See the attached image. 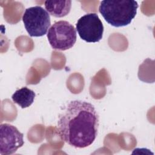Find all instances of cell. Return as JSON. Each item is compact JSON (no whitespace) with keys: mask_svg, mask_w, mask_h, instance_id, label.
<instances>
[{"mask_svg":"<svg viewBox=\"0 0 155 155\" xmlns=\"http://www.w3.org/2000/svg\"><path fill=\"white\" fill-rule=\"evenodd\" d=\"M99 122V115L93 105L84 101H72L59 116L58 132L69 145L84 148L96 139Z\"/></svg>","mask_w":155,"mask_h":155,"instance_id":"cell-1","label":"cell"},{"mask_svg":"<svg viewBox=\"0 0 155 155\" xmlns=\"http://www.w3.org/2000/svg\"><path fill=\"white\" fill-rule=\"evenodd\" d=\"M22 19L27 33L31 37H41L45 35L51 25L49 13L38 5L27 8Z\"/></svg>","mask_w":155,"mask_h":155,"instance_id":"cell-4","label":"cell"},{"mask_svg":"<svg viewBox=\"0 0 155 155\" xmlns=\"http://www.w3.org/2000/svg\"><path fill=\"white\" fill-rule=\"evenodd\" d=\"M35 96V93L33 90L24 87L17 90L13 94L12 98L14 103L22 108H25L33 103Z\"/></svg>","mask_w":155,"mask_h":155,"instance_id":"cell-8","label":"cell"},{"mask_svg":"<svg viewBox=\"0 0 155 155\" xmlns=\"http://www.w3.org/2000/svg\"><path fill=\"white\" fill-rule=\"evenodd\" d=\"M24 144V135L18 128L9 124L0 125V154L10 155Z\"/></svg>","mask_w":155,"mask_h":155,"instance_id":"cell-6","label":"cell"},{"mask_svg":"<svg viewBox=\"0 0 155 155\" xmlns=\"http://www.w3.org/2000/svg\"><path fill=\"white\" fill-rule=\"evenodd\" d=\"M138 7L137 2L133 0H104L101 2L99 11L109 24L120 27L131 23Z\"/></svg>","mask_w":155,"mask_h":155,"instance_id":"cell-2","label":"cell"},{"mask_svg":"<svg viewBox=\"0 0 155 155\" xmlns=\"http://www.w3.org/2000/svg\"><path fill=\"white\" fill-rule=\"evenodd\" d=\"M76 38V28L66 21L55 22L47 33V38L51 47L58 50L64 51L73 47Z\"/></svg>","mask_w":155,"mask_h":155,"instance_id":"cell-3","label":"cell"},{"mask_svg":"<svg viewBox=\"0 0 155 155\" xmlns=\"http://www.w3.org/2000/svg\"><path fill=\"white\" fill-rule=\"evenodd\" d=\"M76 27L80 38L87 42H97L102 38L104 25L96 13L84 15L78 20Z\"/></svg>","mask_w":155,"mask_h":155,"instance_id":"cell-5","label":"cell"},{"mask_svg":"<svg viewBox=\"0 0 155 155\" xmlns=\"http://www.w3.org/2000/svg\"><path fill=\"white\" fill-rule=\"evenodd\" d=\"M44 5L46 10L51 15L56 18H62L67 16L70 13L71 7V1H45Z\"/></svg>","mask_w":155,"mask_h":155,"instance_id":"cell-7","label":"cell"}]
</instances>
